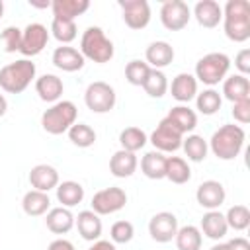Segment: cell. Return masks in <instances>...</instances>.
<instances>
[{
    "label": "cell",
    "instance_id": "cell-18",
    "mask_svg": "<svg viewBox=\"0 0 250 250\" xmlns=\"http://www.w3.org/2000/svg\"><path fill=\"white\" fill-rule=\"evenodd\" d=\"M193 16L201 27L213 29L223 20V8L215 0H199L193 8Z\"/></svg>",
    "mask_w": 250,
    "mask_h": 250
},
{
    "label": "cell",
    "instance_id": "cell-3",
    "mask_svg": "<svg viewBox=\"0 0 250 250\" xmlns=\"http://www.w3.org/2000/svg\"><path fill=\"white\" fill-rule=\"evenodd\" d=\"M35 78V62L20 59L0 68V88L8 94H21Z\"/></svg>",
    "mask_w": 250,
    "mask_h": 250
},
{
    "label": "cell",
    "instance_id": "cell-7",
    "mask_svg": "<svg viewBox=\"0 0 250 250\" xmlns=\"http://www.w3.org/2000/svg\"><path fill=\"white\" fill-rule=\"evenodd\" d=\"M115 100H117L115 90L107 82H102V80L92 82L84 92V102H86L88 109H92L94 113L111 111L115 105Z\"/></svg>",
    "mask_w": 250,
    "mask_h": 250
},
{
    "label": "cell",
    "instance_id": "cell-5",
    "mask_svg": "<svg viewBox=\"0 0 250 250\" xmlns=\"http://www.w3.org/2000/svg\"><path fill=\"white\" fill-rule=\"evenodd\" d=\"M76 115H78L76 105L68 100H62V102H57L49 109L43 111L41 127L49 135H62L76 123Z\"/></svg>",
    "mask_w": 250,
    "mask_h": 250
},
{
    "label": "cell",
    "instance_id": "cell-24",
    "mask_svg": "<svg viewBox=\"0 0 250 250\" xmlns=\"http://www.w3.org/2000/svg\"><path fill=\"white\" fill-rule=\"evenodd\" d=\"M45 225L55 234H66L74 227V215L66 207H53L47 211Z\"/></svg>",
    "mask_w": 250,
    "mask_h": 250
},
{
    "label": "cell",
    "instance_id": "cell-45",
    "mask_svg": "<svg viewBox=\"0 0 250 250\" xmlns=\"http://www.w3.org/2000/svg\"><path fill=\"white\" fill-rule=\"evenodd\" d=\"M225 250H250V242L244 236H234L225 242Z\"/></svg>",
    "mask_w": 250,
    "mask_h": 250
},
{
    "label": "cell",
    "instance_id": "cell-48",
    "mask_svg": "<svg viewBox=\"0 0 250 250\" xmlns=\"http://www.w3.org/2000/svg\"><path fill=\"white\" fill-rule=\"evenodd\" d=\"M6 109H8V102H6V98L0 94V117L6 113Z\"/></svg>",
    "mask_w": 250,
    "mask_h": 250
},
{
    "label": "cell",
    "instance_id": "cell-23",
    "mask_svg": "<svg viewBox=\"0 0 250 250\" xmlns=\"http://www.w3.org/2000/svg\"><path fill=\"white\" fill-rule=\"evenodd\" d=\"M223 96L236 104V102H242V100H250V82L246 76L242 74H232L229 78L223 80Z\"/></svg>",
    "mask_w": 250,
    "mask_h": 250
},
{
    "label": "cell",
    "instance_id": "cell-1",
    "mask_svg": "<svg viewBox=\"0 0 250 250\" xmlns=\"http://www.w3.org/2000/svg\"><path fill=\"white\" fill-rule=\"evenodd\" d=\"M225 35L234 43H244L250 37V4L246 0H229L223 8Z\"/></svg>",
    "mask_w": 250,
    "mask_h": 250
},
{
    "label": "cell",
    "instance_id": "cell-12",
    "mask_svg": "<svg viewBox=\"0 0 250 250\" xmlns=\"http://www.w3.org/2000/svg\"><path fill=\"white\" fill-rule=\"evenodd\" d=\"M123 21L131 29H145L150 21V6L146 0H119Z\"/></svg>",
    "mask_w": 250,
    "mask_h": 250
},
{
    "label": "cell",
    "instance_id": "cell-6",
    "mask_svg": "<svg viewBox=\"0 0 250 250\" xmlns=\"http://www.w3.org/2000/svg\"><path fill=\"white\" fill-rule=\"evenodd\" d=\"M229 68H230V59L225 53H207L195 64V80L207 86H215L221 80H225Z\"/></svg>",
    "mask_w": 250,
    "mask_h": 250
},
{
    "label": "cell",
    "instance_id": "cell-31",
    "mask_svg": "<svg viewBox=\"0 0 250 250\" xmlns=\"http://www.w3.org/2000/svg\"><path fill=\"white\" fill-rule=\"evenodd\" d=\"M164 178H168L172 184H186L191 178V170L188 162L180 156H166V170Z\"/></svg>",
    "mask_w": 250,
    "mask_h": 250
},
{
    "label": "cell",
    "instance_id": "cell-2",
    "mask_svg": "<svg viewBox=\"0 0 250 250\" xmlns=\"http://www.w3.org/2000/svg\"><path fill=\"white\" fill-rule=\"evenodd\" d=\"M244 139H246L244 129L234 123H229V125L219 127L213 133L209 141V148L219 160H232L240 154L244 146Z\"/></svg>",
    "mask_w": 250,
    "mask_h": 250
},
{
    "label": "cell",
    "instance_id": "cell-27",
    "mask_svg": "<svg viewBox=\"0 0 250 250\" xmlns=\"http://www.w3.org/2000/svg\"><path fill=\"white\" fill-rule=\"evenodd\" d=\"M49 207H51V199H49V193L45 191L29 189L21 199V209L29 217H41L49 211Z\"/></svg>",
    "mask_w": 250,
    "mask_h": 250
},
{
    "label": "cell",
    "instance_id": "cell-11",
    "mask_svg": "<svg viewBox=\"0 0 250 250\" xmlns=\"http://www.w3.org/2000/svg\"><path fill=\"white\" fill-rule=\"evenodd\" d=\"M49 41V31L43 23H29L25 25V29L21 31V45H20V53L23 57H35L39 55Z\"/></svg>",
    "mask_w": 250,
    "mask_h": 250
},
{
    "label": "cell",
    "instance_id": "cell-33",
    "mask_svg": "<svg viewBox=\"0 0 250 250\" xmlns=\"http://www.w3.org/2000/svg\"><path fill=\"white\" fill-rule=\"evenodd\" d=\"M182 148H184L188 160H191V162L205 160L207 152H209V145L201 135H188V139L182 141Z\"/></svg>",
    "mask_w": 250,
    "mask_h": 250
},
{
    "label": "cell",
    "instance_id": "cell-17",
    "mask_svg": "<svg viewBox=\"0 0 250 250\" xmlns=\"http://www.w3.org/2000/svg\"><path fill=\"white\" fill-rule=\"evenodd\" d=\"M29 184L33 189L49 193L53 188L59 186V172L49 164H37L29 172Z\"/></svg>",
    "mask_w": 250,
    "mask_h": 250
},
{
    "label": "cell",
    "instance_id": "cell-13",
    "mask_svg": "<svg viewBox=\"0 0 250 250\" xmlns=\"http://www.w3.org/2000/svg\"><path fill=\"white\" fill-rule=\"evenodd\" d=\"M178 232V219L170 211H160L148 221V234L156 242H170Z\"/></svg>",
    "mask_w": 250,
    "mask_h": 250
},
{
    "label": "cell",
    "instance_id": "cell-32",
    "mask_svg": "<svg viewBox=\"0 0 250 250\" xmlns=\"http://www.w3.org/2000/svg\"><path fill=\"white\" fill-rule=\"evenodd\" d=\"M174 240H176L178 250H199L201 248V242H203L201 230L197 227H193V225L180 227L178 232H176V236H174Z\"/></svg>",
    "mask_w": 250,
    "mask_h": 250
},
{
    "label": "cell",
    "instance_id": "cell-50",
    "mask_svg": "<svg viewBox=\"0 0 250 250\" xmlns=\"http://www.w3.org/2000/svg\"><path fill=\"white\" fill-rule=\"evenodd\" d=\"M2 14H4V2L0 0V18H2Z\"/></svg>",
    "mask_w": 250,
    "mask_h": 250
},
{
    "label": "cell",
    "instance_id": "cell-43",
    "mask_svg": "<svg viewBox=\"0 0 250 250\" xmlns=\"http://www.w3.org/2000/svg\"><path fill=\"white\" fill-rule=\"evenodd\" d=\"M232 117L238 123H248L250 121V100H242L232 104Z\"/></svg>",
    "mask_w": 250,
    "mask_h": 250
},
{
    "label": "cell",
    "instance_id": "cell-19",
    "mask_svg": "<svg viewBox=\"0 0 250 250\" xmlns=\"http://www.w3.org/2000/svg\"><path fill=\"white\" fill-rule=\"evenodd\" d=\"M62 80L57 74H43L35 80V92L47 104H57L59 98L62 96Z\"/></svg>",
    "mask_w": 250,
    "mask_h": 250
},
{
    "label": "cell",
    "instance_id": "cell-34",
    "mask_svg": "<svg viewBox=\"0 0 250 250\" xmlns=\"http://www.w3.org/2000/svg\"><path fill=\"white\" fill-rule=\"evenodd\" d=\"M148 137L143 129L139 127H125L121 133H119V143H121V148L123 150H129V152H137L141 150L145 145H146Z\"/></svg>",
    "mask_w": 250,
    "mask_h": 250
},
{
    "label": "cell",
    "instance_id": "cell-15",
    "mask_svg": "<svg viewBox=\"0 0 250 250\" xmlns=\"http://www.w3.org/2000/svg\"><path fill=\"white\" fill-rule=\"evenodd\" d=\"M53 64L59 68V70H64V72H76L84 66V57L78 49L74 47H68V45H62V47H57L53 51V57H51Z\"/></svg>",
    "mask_w": 250,
    "mask_h": 250
},
{
    "label": "cell",
    "instance_id": "cell-35",
    "mask_svg": "<svg viewBox=\"0 0 250 250\" xmlns=\"http://www.w3.org/2000/svg\"><path fill=\"white\" fill-rule=\"evenodd\" d=\"M221 104H223V98L213 88L203 90L201 94L195 96V105H197L199 113H203V115H215L221 109Z\"/></svg>",
    "mask_w": 250,
    "mask_h": 250
},
{
    "label": "cell",
    "instance_id": "cell-16",
    "mask_svg": "<svg viewBox=\"0 0 250 250\" xmlns=\"http://www.w3.org/2000/svg\"><path fill=\"white\" fill-rule=\"evenodd\" d=\"M74 225L78 229V234L84 240H90V242L100 240V236H102V219L92 209L80 211L78 217H74Z\"/></svg>",
    "mask_w": 250,
    "mask_h": 250
},
{
    "label": "cell",
    "instance_id": "cell-25",
    "mask_svg": "<svg viewBox=\"0 0 250 250\" xmlns=\"http://www.w3.org/2000/svg\"><path fill=\"white\" fill-rule=\"evenodd\" d=\"M88 8H90L88 0H55V2H51L53 18L70 20V21H74L78 16H82Z\"/></svg>",
    "mask_w": 250,
    "mask_h": 250
},
{
    "label": "cell",
    "instance_id": "cell-40",
    "mask_svg": "<svg viewBox=\"0 0 250 250\" xmlns=\"http://www.w3.org/2000/svg\"><path fill=\"white\" fill-rule=\"evenodd\" d=\"M148 72H150V66L145 61H139V59L129 61L127 66H125V78L133 86H143L146 76H148Z\"/></svg>",
    "mask_w": 250,
    "mask_h": 250
},
{
    "label": "cell",
    "instance_id": "cell-46",
    "mask_svg": "<svg viewBox=\"0 0 250 250\" xmlns=\"http://www.w3.org/2000/svg\"><path fill=\"white\" fill-rule=\"evenodd\" d=\"M47 250H74V246H72V242H70V240L57 238V240H53V242L49 244V248H47Z\"/></svg>",
    "mask_w": 250,
    "mask_h": 250
},
{
    "label": "cell",
    "instance_id": "cell-8",
    "mask_svg": "<svg viewBox=\"0 0 250 250\" xmlns=\"http://www.w3.org/2000/svg\"><path fill=\"white\" fill-rule=\"evenodd\" d=\"M127 203V193L121 188H105L94 193L92 197V211L96 215H111L117 213L119 209H123Z\"/></svg>",
    "mask_w": 250,
    "mask_h": 250
},
{
    "label": "cell",
    "instance_id": "cell-36",
    "mask_svg": "<svg viewBox=\"0 0 250 250\" xmlns=\"http://www.w3.org/2000/svg\"><path fill=\"white\" fill-rule=\"evenodd\" d=\"M143 90L150 96V98H162L168 90V80H166V74L162 70H156V68H150L145 84H143Z\"/></svg>",
    "mask_w": 250,
    "mask_h": 250
},
{
    "label": "cell",
    "instance_id": "cell-29",
    "mask_svg": "<svg viewBox=\"0 0 250 250\" xmlns=\"http://www.w3.org/2000/svg\"><path fill=\"white\" fill-rule=\"evenodd\" d=\"M166 170V156L158 150H148L141 158V172L150 180H162Z\"/></svg>",
    "mask_w": 250,
    "mask_h": 250
},
{
    "label": "cell",
    "instance_id": "cell-30",
    "mask_svg": "<svg viewBox=\"0 0 250 250\" xmlns=\"http://www.w3.org/2000/svg\"><path fill=\"white\" fill-rule=\"evenodd\" d=\"M55 189H57V199H59V203H62V207H66V209L78 205V203L84 199V188H82L78 182L66 180V182L59 184Z\"/></svg>",
    "mask_w": 250,
    "mask_h": 250
},
{
    "label": "cell",
    "instance_id": "cell-28",
    "mask_svg": "<svg viewBox=\"0 0 250 250\" xmlns=\"http://www.w3.org/2000/svg\"><path fill=\"white\" fill-rule=\"evenodd\" d=\"M229 227L225 221V215L219 211H207L201 219V232L211 240H221L227 234Z\"/></svg>",
    "mask_w": 250,
    "mask_h": 250
},
{
    "label": "cell",
    "instance_id": "cell-22",
    "mask_svg": "<svg viewBox=\"0 0 250 250\" xmlns=\"http://www.w3.org/2000/svg\"><path fill=\"white\" fill-rule=\"evenodd\" d=\"M170 92H172L174 100H178L182 104H188L189 100H193L197 96V80H195V76L189 74V72H180L172 80Z\"/></svg>",
    "mask_w": 250,
    "mask_h": 250
},
{
    "label": "cell",
    "instance_id": "cell-38",
    "mask_svg": "<svg viewBox=\"0 0 250 250\" xmlns=\"http://www.w3.org/2000/svg\"><path fill=\"white\" fill-rule=\"evenodd\" d=\"M51 31L53 37L57 41H61L62 45H68L70 41L76 39V23L70 20H61V18H53L51 21Z\"/></svg>",
    "mask_w": 250,
    "mask_h": 250
},
{
    "label": "cell",
    "instance_id": "cell-49",
    "mask_svg": "<svg viewBox=\"0 0 250 250\" xmlns=\"http://www.w3.org/2000/svg\"><path fill=\"white\" fill-rule=\"evenodd\" d=\"M209 250H225V244H215V246H211Z\"/></svg>",
    "mask_w": 250,
    "mask_h": 250
},
{
    "label": "cell",
    "instance_id": "cell-21",
    "mask_svg": "<svg viewBox=\"0 0 250 250\" xmlns=\"http://www.w3.org/2000/svg\"><path fill=\"white\" fill-rule=\"evenodd\" d=\"M137 166H139L137 154L129 152V150H123V148L113 152V156L109 158V172L115 178H129V176H133Z\"/></svg>",
    "mask_w": 250,
    "mask_h": 250
},
{
    "label": "cell",
    "instance_id": "cell-14",
    "mask_svg": "<svg viewBox=\"0 0 250 250\" xmlns=\"http://www.w3.org/2000/svg\"><path fill=\"white\" fill-rule=\"evenodd\" d=\"M225 197H227L225 188H223V184L217 182V180H207V182L199 184V188H197V191H195L197 203H199L201 207L209 209V211H217V209L225 203Z\"/></svg>",
    "mask_w": 250,
    "mask_h": 250
},
{
    "label": "cell",
    "instance_id": "cell-4",
    "mask_svg": "<svg viewBox=\"0 0 250 250\" xmlns=\"http://www.w3.org/2000/svg\"><path fill=\"white\" fill-rule=\"evenodd\" d=\"M80 53L84 59L104 64L113 59V43L105 37L102 27L90 25L80 37Z\"/></svg>",
    "mask_w": 250,
    "mask_h": 250
},
{
    "label": "cell",
    "instance_id": "cell-44",
    "mask_svg": "<svg viewBox=\"0 0 250 250\" xmlns=\"http://www.w3.org/2000/svg\"><path fill=\"white\" fill-rule=\"evenodd\" d=\"M234 66L240 70L242 76H246L250 72V49H242L238 51L236 59H234Z\"/></svg>",
    "mask_w": 250,
    "mask_h": 250
},
{
    "label": "cell",
    "instance_id": "cell-10",
    "mask_svg": "<svg viewBox=\"0 0 250 250\" xmlns=\"http://www.w3.org/2000/svg\"><path fill=\"white\" fill-rule=\"evenodd\" d=\"M182 141H184V135L166 117L158 123V127L150 135V143L158 152H174L182 146Z\"/></svg>",
    "mask_w": 250,
    "mask_h": 250
},
{
    "label": "cell",
    "instance_id": "cell-47",
    "mask_svg": "<svg viewBox=\"0 0 250 250\" xmlns=\"http://www.w3.org/2000/svg\"><path fill=\"white\" fill-rule=\"evenodd\" d=\"M88 250H115V246L109 240H96Z\"/></svg>",
    "mask_w": 250,
    "mask_h": 250
},
{
    "label": "cell",
    "instance_id": "cell-26",
    "mask_svg": "<svg viewBox=\"0 0 250 250\" xmlns=\"http://www.w3.org/2000/svg\"><path fill=\"white\" fill-rule=\"evenodd\" d=\"M166 119H168L182 135H186V133H189V131H193V129L197 127V115H195V111L189 109L188 105H176V107H172V109L168 111Z\"/></svg>",
    "mask_w": 250,
    "mask_h": 250
},
{
    "label": "cell",
    "instance_id": "cell-41",
    "mask_svg": "<svg viewBox=\"0 0 250 250\" xmlns=\"http://www.w3.org/2000/svg\"><path fill=\"white\" fill-rule=\"evenodd\" d=\"M135 234V229H133V223L129 221H117L111 225V230H109V236H111V242L115 244H127Z\"/></svg>",
    "mask_w": 250,
    "mask_h": 250
},
{
    "label": "cell",
    "instance_id": "cell-9",
    "mask_svg": "<svg viewBox=\"0 0 250 250\" xmlns=\"http://www.w3.org/2000/svg\"><path fill=\"white\" fill-rule=\"evenodd\" d=\"M191 18V10L182 0H168L160 8V21L170 31H180L188 25Z\"/></svg>",
    "mask_w": 250,
    "mask_h": 250
},
{
    "label": "cell",
    "instance_id": "cell-42",
    "mask_svg": "<svg viewBox=\"0 0 250 250\" xmlns=\"http://www.w3.org/2000/svg\"><path fill=\"white\" fill-rule=\"evenodd\" d=\"M2 41H4V51L6 53H16L20 51V45H21V29L16 27V25H10L2 31Z\"/></svg>",
    "mask_w": 250,
    "mask_h": 250
},
{
    "label": "cell",
    "instance_id": "cell-20",
    "mask_svg": "<svg viewBox=\"0 0 250 250\" xmlns=\"http://www.w3.org/2000/svg\"><path fill=\"white\" fill-rule=\"evenodd\" d=\"M145 57H146V64H148L150 68L160 70V68L168 66V64L174 61V49H172V45L166 43V41H152V43L146 47Z\"/></svg>",
    "mask_w": 250,
    "mask_h": 250
},
{
    "label": "cell",
    "instance_id": "cell-37",
    "mask_svg": "<svg viewBox=\"0 0 250 250\" xmlns=\"http://www.w3.org/2000/svg\"><path fill=\"white\" fill-rule=\"evenodd\" d=\"M66 133H68L70 143L80 148H88L96 143V131L86 123H74Z\"/></svg>",
    "mask_w": 250,
    "mask_h": 250
},
{
    "label": "cell",
    "instance_id": "cell-39",
    "mask_svg": "<svg viewBox=\"0 0 250 250\" xmlns=\"http://www.w3.org/2000/svg\"><path fill=\"white\" fill-rule=\"evenodd\" d=\"M227 227L234 230H244L250 225V211L246 205H232L225 215Z\"/></svg>",
    "mask_w": 250,
    "mask_h": 250
}]
</instances>
